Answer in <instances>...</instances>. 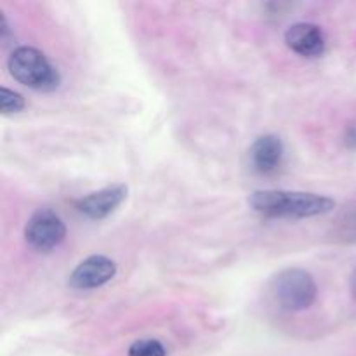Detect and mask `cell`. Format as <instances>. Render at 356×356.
<instances>
[{"mask_svg":"<svg viewBox=\"0 0 356 356\" xmlns=\"http://www.w3.org/2000/svg\"><path fill=\"white\" fill-rule=\"evenodd\" d=\"M249 205L254 212L271 219L316 218L336 209V202L325 195L287 190H257L249 197Z\"/></svg>","mask_w":356,"mask_h":356,"instance_id":"6da1fadb","label":"cell"},{"mask_svg":"<svg viewBox=\"0 0 356 356\" xmlns=\"http://www.w3.org/2000/svg\"><path fill=\"white\" fill-rule=\"evenodd\" d=\"M7 68L14 80L33 90L52 92L61 83L58 68L45 58L44 52L28 45L14 49L7 61Z\"/></svg>","mask_w":356,"mask_h":356,"instance_id":"7a4b0ae2","label":"cell"},{"mask_svg":"<svg viewBox=\"0 0 356 356\" xmlns=\"http://www.w3.org/2000/svg\"><path fill=\"white\" fill-rule=\"evenodd\" d=\"M270 291L275 302L291 313L308 309L318 296V287L313 275L301 268H287L275 275Z\"/></svg>","mask_w":356,"mask_h":356,"instance_id":"3957f363","label":"cell"},{"mask_svg":"<svg viewBox=\"0 0 356 356\" xmlns=\"http://www.w3.org/2000/svg\"><path fill=\"white\" fill-rule=\"evenodd\" d=\"M66 236V226L59 214L52 209L40 207L31 214L24 228V238L31 249L38 252H51L63 243Z\"/></svg>","mask_w":356,"mask_h":356,"instance_id":"277c9868","label":"cell"},{"mask_svg":"<svg viewBox=\"0 0 356 356\" xmlns=\"http://www.w3.org/2000/svg\"><path fill=\"white\" fill-rule=\"evenodd\" d=\"M115 275H117L115 261L103 254H94L79 263V266L70 275L68 284L75 291H92L108 284Z\"/></svg>","mask_w":356,"mask_h":356,"instance_id":"5b68a950","label":"cell"},{"mask_svg":"<svg viewBox=\"0 0 356 356\" xmlns=\"http://www.w3.org/2000/svg\"><path fill=\"white\" fill-rule=\"evenodd\" d=\"M129 188L125 184H111V186L97 190L94 193L86 195L75 202V209L83 218L92 219V221H101L108 216L113 214L124 200L127 198Z\"/></svg>","mask_w":356,"mask_h":356,"instance_id":"8992f818","label":"cell"},{"mask_svg":"<svg viewBox=\"0 0 356 356\" xmlns=\"http://www.w3.org/2000/svg\"><path fill=\"white\" fill-rule=\"evenodd\" d=\"M285 146L275 134H264L252 143L249 149V162L254 172L261 176L277 174L284 165Z\"/></svg>","mask_w":356,"mask_h":356,"instance_id":"52a82bcc","label":"cell"},{"mask_svg":"<svg viewBox=\"0 0 356 356\" xmlns=\"http://www.w3.org/2000/svg\"><path fill=\"white\" fill-rule=\"evenodd\" d=\"M285 44L301 58H320L325 52L327 38L316 24L296 23L285 31Z\"/></svg>","mask_w":356,"mask_h":356,"instance_id":"ba28073f","label":"cell"},{"mask_svg":"<svg viewBox=\"0 0 356 356\" xmlns=\"http://www.w3.org/2000/svg\"><path fill=\"white\" fill-rule=\"evenodd\" d=\"M127 356H167V350L159 339H139L131 344Z\"/></svg>","mask_w":356,"mask_h":356,"instance_id":"9c48e42d","label":"cell"},{"mask_svg":"<svg viewBox=\"0 0 356 356\" xmlns=\"http://www.w3.org/2000/svg\"><path fill=\"white\" fill-rule=\"evenodd\" d=\"M24 97L16 90H10L7 87L0 89V110L3 115H14L19 113L24 108Z\"/></svg>","mask_w":356,"mask_h":356,"instance_id":"30bf717a","label":"cell"},{"mask_svg":"<svg viewBox=\"0 0 356 356\" xmlns=\"http://www.w3.org/2000/svg\"><path fill=\"white\" fill-rule=\"evenodd\" d=\"M344 145L348 146V148L351 149H356V122L355 124H350L346 127V131H344Z\"/></svg>","mask_w":356,"mask_h":356,"instance_id":"8fae6325","label":"cell"},{"mask_svg":"<svg viewBox=\"0 0 356 356\" xmlns=\"http://www.w3.org/2000/svg\"><path fill=\"white\" fill-rule=\"evenodd\" d=\"M351 291H353V294H355V298H356V268H355V271H353V277H351Z\"/></svg>","mask_w":356,"mask_h":356,"instance_id":"7c38bea8","label":"cell"}]
</instances>
